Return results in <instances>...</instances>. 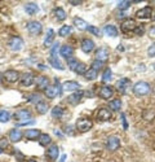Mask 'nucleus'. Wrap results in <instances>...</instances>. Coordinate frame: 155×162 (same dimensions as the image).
<instances>
[{
	"label": "nucleus",
	"instance_id": "obj_1",
	"mask_svg": "<svg viewBox=\"0 0 155 162\" xmlns=\"http://www.w3.org/2000/svg\"><path fill=\"white\" fill-rule=\"evenodd\" d=\"M132 91L137 97H142V96H146L151 92V86L147 82H143V80H140V82L135 83L132 86Z\"/></svg>",
	"mask_w": 155,
	"mask_h": 162
},
{
	"label": "nucleus",
	"instance_id": "obj_2",
	"mask_svg": "<svg viewBox=\"0 0 155 162\" xmlns=\"http://www.w3.org/2000/svg\"><path fill=\"white\" fill-rule=\"evenodd\" d=\"M62 86L59 84V80L57 78H54V86H49V87L44 91V94L48 99H56L57 96H61L62 94Z\"/></svg>",
	"mask_w": 155,
	"mask_h": 162
},
{
	"label": "nucleus",
	"instance_id": "obj_3",
	"mask_svg": "<svg viewBox=\"0 0 155 162\" xmlns=\"http://www.w3.org/2000/svg\"><path fill=\"white\" fill-rule=\"evenodd\" d=\"M31 112L26 108H22V109H18L17 112L14 113V120L17 121L18 123H25V122H29V120H31Z\"/></svg>",
	"mask_w": 155,
	"mask_h": 162
},
{
	"label": "nucleus",
	"instance_id": "obj_4",
	"mask_svg": "<svg viewBox=\"0 0 155 162\" xmlns=\"http://www.w3.org/2000/svg\"><path fill=\"white\" fill-rule=\"evenodd\" d=\"M105 147H106V149L109 152H115V150L120 147V138L116 136V135H110V136L106 139Z\"/></svg>",
	"mask_w": 155,
	"mask_h": 162
},
{
	"label": "nucleus",
	"instance_id": "obj_5",
	"mask_svg": "<svg viewBox=\"0 0 155 162\" xmlns=\"http://www.w3.org/2000/svg\"><path fill=\"white\" fill-rule=\"evenodd\" d=\"M26 29L30 35L36 36L43 31V25L39 22V21H29V22L26 24Z\"/></svg>",
	"mask_w": 155,
	"mask_h": 162
},
{
	"label": "nucleus",
	"instance_id": "obj_6",
	"mask_svg": "<svg viewBox=\"0 0 155 162\" xmlns=\"http://www.w3.org/2000/svg\"><path fill=\"white\" fill-rule=\"evenodd\" d=\"M137 28V24L135 20L132 18H125L121 21V25H120V30L124 32V34H129V32H133L135 29Z\"/></svg>",
	"mask_w": 155,
	"mask_h": 162
},
{
	"label": "nucleus",
	"instance_id": "obj_7",
	"mask_svg": "<svg viewBox=\"0 0 155 162\" xmlns=\"http://www.w3.org/2000/svg\"><path fill=\"white\" fill-rule=\"evenodd\" d=\"M131 86H132V83H131V80L128 78H121V79H119L118 82H116L115 88L121 95H125L127 92H128V90L131 88Z\"/></svg>",
	"mask_w": 155,
	"mask_h": 162
},
{
	"label": "nucleus",
	"instance_id": "obj_8",
	"mask_svg": "<svg viewBox=\"0 0 155 162\" xmlns=\"http://www.w3.org/2000/svg\"><path fill=\"white\" fill-rule=\"evenodd\" d=\"M8 47L13 52H20L23 48V39L21 36H12L8 42Z\"/></svg>",
	"mask_w": 155,
	"mask_h": 162
},
{
	"label": "nucleus",
	"instance_id": "obj_9",
	"mask_svg": "<svg viewBox=\"0 0 155 162\" xmlns=\"http://www.w3.org/2000/svg\"><path fill=\"white\" fill-rule=\"evenodd\" d=\"M93 127V122L89 118H79L76 121V130H79L80 132H87Z\"/></svg>",
	"mask_w": 155,
	"mask_h": 162
},
{
	"label": "nucleus",
	"instance_id": "obj_10",
	"mask_svg": "<svg viewBox=\"0 0 155 162\" xmlns=\"http://www.w3.org/2000/svg\"><path fill=\"white\" fill-rule=\"evenodd\" d=\"M3 77L8 83H16V82L20 80L21 75H20V73L17 72V70H7V72H4Z\"/></svg>",
	"mask_w": 155,
	"mask_h": 162
},
{
	"label": "nucleus",
	"instance_id": "obj_11",
	"mask_svg": "<svg viewBox=\"0 0 155 162\" xmlns=\"http://www.w3.org/2000/svg\"><path fill=\"white\" fill-rule=\"evenodd\" d=\"M98 96L103 100H109L114 96V87L111 86H102L98 91Z\"/></svg>",
	"mask_w": 155,
	"mask_h": 162
},
{
	"label": "nucleus",
	"instance_id": "obj_12",
	"mask_svg": "<svg viewBox=\"0 0 155 162\" xmlns=\"http://www.w3.org/2000/svg\"><path fill=\"white\" fill-rule=\"evenodd\" d=\"M20 82L23 87H30V86L35 82V75L32 74L31 72H27V73H23L21 75L20 78Z\"/></svg>",
	"mask_w": 155,
	"mask_h": 162
},
{
	"label": "nucleus",
	"instance_id": "obj_13",
	"mask_svg": "<svg viewBox=\"0 0 155 162\" xmlns=\"http://www.w3.org/2000/svg\"><path fill=\"white\" fill-rule=\"evenodd\" d=\"M96 118L98 121H101V122L110 121V120H111V110H110L109 108H101V109H98L97 114H96Z\"/></svg>",
	"mask_w": 155,
	"mask_h": 162
},
{
	"label": "nucleus",
	"instance_id": "obj_14",
	"mask_svg": "<svg viewBox=\"0 0 155 162\" xmlns=\"http://www.w3.org/2000/svg\"><path fill=\"white\" fill-rule=\"evenodd\" d=\"M80 48H81V51L84 52V53H91L96 48V44H95V42H93L92 39H88V38H85V39L81 40Z\"/></svg>",
	"mask_w": 155,
	"mask_h": 162
},
{
	"label": "nucleus",
	"instance_id": "obj_15",
	"mask_svg": "<svg viewBox=\"0 0 155 162\" xmlns=\"http://www.w3.org/2000/svg\"><path fill=\"white\" fill-rule=\"evenodd\" d=\"M109 55H110V52L106 47H101V48H98V50L96 51L95 53V60L97 61H101V62H105L109 58Z\"/></svg>",
	"mask_w": 155,
	"mask_h": 162
},
{
	"label": "nucleus",
	"instance_id": "obj_16",
	"mask_svg": "<svg viewBox=\"0 0 155 162\" xmlns=\"http://www.w3.org/2000/svg\"><path fill=\"white\" fill-rule=\"evenodd\" d=\"M49 87V78L45 75H40L36 78V88L40 91H45Z\"/></svg>",
	"mask_w": 155,
	"mask_h": 162
},
{
	"label": "nucleus",
	"instance_id": "obj_17",
	"mask_svg": "<svg viewBox=\"0 0 155 162\" xmlns=\"http://www.w3.org/2000/svg\"><path fill=\"white\" fill-rule=\"evenodd\" d=\"M58 154H59V148L57 147L56 144L51 145V147L47 149V152H45V156L49 160H52V161H56L58 158Z\"/></svg>",
	"mask_w": 155,
	"mask_h": 162
},
{
	"label": "nucleus",
	"instance_id": "obj_18",
	"mask_svg": "<svg viewBox=\"0 0 155 162\" xmlns=\"http://www.w3.org/2000/svg\"><path fill=\"white\" fill-rule=\"evenodd\" d=\"M83 96H84V92L83 91H75L74 94H71L69 97H67V102L71 105H76L78 102H80V100L83 99Z\"/></svg>",
	"mask_w": 155,
	"mask_h": 162
},
{
	"label": "nucleus",
	"instance_id": "obj_19",
	"mask_svg": "<svg viewBox=\"0 0 155 162\" xmlns=\"http://www.w3.org/2000/svg\"><path fill=\"white\" fill-rule=\"evenodd\" d=\"M74 48L71 47V46H69V44H65V46H62L59 48V55L62 56V57H65L66 60L67 58H70V57H73L74 56Z\"/></svg>",
	"mask_w": 155,
	"mask_h": 162
},
{
	"label": "nucleus",
	"instance_id": "obj_20",
	"mask_svg": "<svg viewBox=\"0 0 155 162\" xmlns=\"http://www.w3.org/2000/svg\"><path fill=\"white\" fill-rule=\"evenodd\" d=\"M153 14V9L150 7H143L140 10L136 12V17L137 18H142V20H146V18H150Z\"/></svg>",
	"mask_w": 155,
	"mask_h": 162
},
{
	"label": "nucleus",
	"instance_id": "obj_21",
	"mask_svg": "<svg viewBox=\"0 0 155 162\" xmlns=\"http://www.w3.org/2000/svg\"><path fill=\"white\" fill-rule=\"evenodd\" d=\"M22 136H23V134H22L18 128H13V130H10L9 131V142H12V143H18L22 140Z\"/></svg>",
	"mask_w": 155,
	"mask_h": 162
},
{
	"label": "nucleus",
	"instance_id": "obj_22",
	"mask_svg": "<svg viewBox=\"0 0 155 162\" xmlns=\"http://www.w3.org/2000/svg\"><path fill=\"white\" fill-rule=\"evenodd\" d=\"M62 90L63 91H73V92H75V91L80 90V84L78 82H75V80H67V82H65L62 84Z\"/></svg>",
	"mask_w": 155,
	"mask_h": 162
},
{
	"label": "nucleus",
	"instance_id": "obj_23",
	"mask_svg": "<svg viewBox=\"0 0 155 162\" xmlns=\"http://www.w3.org/2000/svg\"><path fill=\"white\" fill-rule=\"evenodd\" d=\"M40 130L38 128H30V130H26L25 131V138L27 140H38L39 136H40Z\"/></svg>",
	"mask_w": 155,
	"mask_h": 162
},
{
	"label": "nucleus",
	"instance_id": "obj_24",
	"mask_svg": "<svg viewBox=\"0 0 155 162\" xmlns=\"http://www.w3.org/2000/svg\"><path fill=\"white\" fill-rule=\"evenodd\" d=\"M25 12H26L27 14H30V16L36 14V13L39 12L38 4H36V3H32V2L26 3V4H25Z\"/></svg>",
	"mask_w": 155,
	"mask_h": 162
},
{
	"label": "nucleus",
	"instance_id": "obj_25",
	"mask_svg": "<svg viewBox=\"0 0 155 162\" xmlns=\"http://www.w3.org/2000/svg\"><path fill=\"white\" fill-rule=\"evenodd\" d=\"M53 16H54V18H56L58 22H62V21L66 20V17H67V14H66L65 12V9L63 8H54L53 10Z\"/></svg>",
	"mask_w": 155,
	"mask_h": 162
},
{
	"label": "nucleus",
	"instance_id": "obj_26",
	"mask_svg": "<svg viewBox=\"0 0 155 162\" xmlns=\"http://www.w3.org/2000/svg\"><path fill=\"white\" fill-rule=\"evenodd\" d=\"M103 32L106 34L107 36H110V38H115V36H118V29H116V26H114V25H106L103 28Z\"/></svg>",
	"mask_w": 155,
	"mask_h": 162
},
{
	"label": "nucleus",
	"instance_id": "obj_27",
	"mask_svg": "<svg viewBox=\"0 0 155 162\" xmlns=\"http://www.w3.org/2000/svg\"><path fill=\"white\" fill-rule=\"evenodd\" d=\"M73 25L75 26L76 29H79V30H81V31H84V30L88 29V24H87L83 18H79V17H75V18L73 20Z\"/></svg>",
	"mask_w": 155,
	"mask_h": 162
},
{
	"label": "nucleus",
	"instance_id": "obj_28",
	"mask_svg": "<svg viewBox=\"0 0 155 162\" xmlns=\"http://www.w3.org/2000/svg\"><path fill=\"white\" fill-rule=\"evenodd\" d=\"M71 32H73V26H69V25H63V26H61L59 30H58V35L61 38H66V36H69Z\"/></svg>",
	"mask_w": 155,
	"mask_h": 162
},
{
	"label": "nucleus",
	"instance_id": "obj_29",
	"mask_svg": "<svg viewBox=\"0 0 155 162\" xmlns=\"http://www.w3.org/2000/svg\"><path fill=\"white\" fill-rule=\"evenodd\" d=\"M38 140L41 147H47V145L52 143V138H51V135H48V134H40V136H39Z\"/></svg>",
	"mask_w": 155,
	"mask_h": 162
},
{
	"label": "nucleus",
	"instance_id": "obj_30",
	"mask_svg": "<svg viewBox=\"0 0 155 162\" xmlns=\"http://www.w3.org/2000/svg\"><path fill=\"white\" fill-rule=\"evenodd\" d=\"M48 61H49V64L52 65V68H54V69H58V70H63L65 69L62 66V64H61V61L58 60L57 56H49Z\"/></svg>",
	"mask_w": 155,
	"mask_h": 162
},
{
	"label": "nucleus",
	"instance_id": "obj_31",
	"mask_svg": "<svg viewBox=\"0 0 155 162\" xmlns=\"http://www.w3.org/2000/svg\"><path fill=\"white\" fill-rule=\"evenodd\" d=\"M26 100L29 101V102H31V104H39L40 101H43V97H41V95L40 94H36V92H34V94H30L29 96L26 97Z\"/></svg>",
	"mask_w": 155,
	"mask_h": 162
},
{
	"label": "nucleus",
	"instance_id": "obj_32",
	"mask_svg": "<svg viewBox=\"0 0 155 162\" xmlns=\"http://www.w3.org/2000/svg\"><path fill=\"white\" fill-rule=\"evenodd\" d=\"M53 42H54V31H53L52 29H48L47 36H45V39H44V46H45V47H49Z\"/></svg>",
	"mask_w": 155,
	"mask_h": 162
},
{
	"label": "nucleus",
	"instance_id": "obj_33",
	"mask_svg": "<svg viewBox=\"0 0 155 162\" xmlns=\"http://www.w3.org/2000/svg\"><path fill=\"white\" fill-rule=\"evenodd\" d=\"M36 106V112L39 113V114H47V112H48V109H49V106H48V104L47 102H44V101H40L39 104H36L35 105Z\"/></svg>",
	"mask_w": 155,
	"mask_h": 162
},
{
	"label": "nucleus",
	"instance_id": "obj_34",
	"mask_svg": "<svg viewBox=\"0 0 155 162\" xmlns=\"http://www.w3.org/2000/svg\"><path fill=\"white\" fill-rule=\"evenodd\" d=\"M51 114H52L53 118H57V120H59V118L63 116V109H62V106L56 105V106H54L53 109L51 110Z\"/></svg>",
	"mask_w": 155,
	"mask_h": 162
},
{
	"label": "nucleus",
	"instance_id": "obj_35",
	"mask_svg": "<svg viewBox=\"0 0 155 162\" xmlns=\"http://www.w3.org/2000/svg\"><path fill=\"white\" fill-rule=\"evenodd\" d=\"M142 118L143 120H146V121H154L155 120V110L153 109H146V110H143L142 113Z\"/></svg>",
	"mask_w": 155,
	"mask_h": 162
},
{
	"label": "nucleus",
	"instance_id": "obj_36",
	"mask_svg": "<svg viewBox=\"0 0 155 162\" xmlns=\"http://www.w3.org/2000/svg\"><path fill=\"white\" fill-rule=\"evenodd\" d=\"M109 108H110V110H119L121 108V100L114 99L111 101H109Z\"/></svg>",
	"mask_w": 155,
	"mask_h": 162
},
{
	"label": "nucleus",
	"instance_id": "obj_37",
	"mask_svg": "<svg viewBox=\"0 0 155 162\" xmlns=\"http://www.w3.org/2000/svg\"><path fill=\"white\" fill-rule=\"evenodd\" d=\"M111 77H113V72H111V69L110 68H106L103 70V73H102V82H109V80H111Z\"/></svg>",
	"mask_w": 155,
	"mask_h": 162
},
{
	"label": "nucleus",
	"instance_id": "obj_38",
	"mask_svg": "<svg viewBox=\"0 0 155 162\" xmlns=\"http://www.w3.org/2000/svg\"><path fill=\"white\" fill-rule=\"evenodd\" d=\"M97 75H98V73L97 72H95L93 69H88L87 72H85V74H84V77H85V79L87 80H93V79H96L97 78Z\"/></svg>",
	"mask_w": 155,
	"mask_h": 162
},
{
	"label": "nucleus",
	"instance_id": "obj_39",
	"mask_svg": "<svg viewBox=\"0 0 155 162\" xmlns=\"http://www.w3.org/2000/svg\"><path fill=\"white\" fill-rule=\"evenodd\" d=\"M87 70H88L87 65L83 64V62H79V64H78V66H76V69H75V73L79 74V75H84Z\"/></svg>",
	"mask_w": 155,
	"mask_h": 162
},
{
	"label": "nucleus",
	"instance_id": "obj_40",
	"mask_svg": "<svg viewBox=\"0 0 155 162\" xmlns=\"http://www.w3.org/2000/svg\"><path fill=\"white\" fill-rule=\"evenodd\" d=\"M87 30H88V32H91V34H93L95 36H101L102 35V31L98 28H96V26H93V25H88Z\"/></svg>",
	"mask_w": 155,
	"mask_h": 162
},
{
	"label": "nucleus",
	"instance_id": "obj_41",
	"mask_svg": "<svg viewBox=\"0 0 155 162\" xmlns=\"http://www.w3.org/2000/svg\"><path fill=\"white\" fill-rule=\"evenodd\" d=\"M10 120V114L7 110H0V122L2 123H7Z\"/></svg>",
	"mask_w": 155,
	"mask_h": 162
},
{
	"label": "nucleus",
	"instance_id": "obj_42",
	"mask_svg": "<svg viewBox=\"0 0 155 162\" xmlns=\"http://www.w3.org/2000/svg\"><path fill=\"white\" fill-rule=\"evenodd\" d=\"M78 64H79L78 58H75V57L67 58V66H69L71 70H74V72H75V69H76V66H78Z\"/></svg>",
	"mask_w": 155,
	"mask_h": 162
},
{
	"label": "nucleus",
	"instance_id": "obj_43",
	"mask_svg": "<svg viewBox=\"0 0 155 162\" xmlns=\"http://www.w3.org/2000/svg\"><path fill=\"white\" fill-rule=\"evenodd\" d=\"M102 68H103V62H101V61L95 60V61L91 64V69H93V70H95V72H97V73H98Z\"/></svg>",
	"mask_w": 155,
	"mask_h": 162
},
{
	"label": "nucleus",
	"instance_id": "obj_44",
	"mask_svg": "<svg viewBox=\"0 0 155 162\" xmlns=\"http://www.w3.org/2000/svg\"><path fill=\"white\" fill-rule=\"evenodd\" d=\"M131 2H128V0H124V2H119L118 3V8L119 10H125V9H128L131 7Z\"/></svg>",
	"mask_w": 155,
	"mask_h": 162
},
{
	"label": "nucleus",
	"instance_id": "obj_45",
	"mask_svg": "<svg viewBox=\"0 0 155 162\" xmlns=\"http://www.w3.org/2000/svg\"><path fill=\"white\" fill-rule=\"evenodd\" d=\"M8 144H9V139H7V138L0 139V153L3 152V149H5L8 147Z\"/></svg>",
	"mask_w": 155,
	"mask_h": 162
},
{
	"label": "nucleus",
	"instance_id": "obj_46",
	"mask_svg": "<svg viewBox=\"0 0 155 162\" xmlns=\"http://www.w3.org/2000/svg\"><path fill=\"white\" fill-rule=\"evenodd\" d=\"M143 32H145V29H143V26H142V25H140V26H137V28L135 29L133 34H135L136 36H142V35H143Z\"/></svg>",
	"mask_w": 155,
	"mask_h": 162
},
{
	"label": "nucleus",
	"instance_id": "obj_47",
	"mask_svg": "<svg viewBox=\"0 0 155 162\" xmlns=\"http://www.w3.org/2000/svg\"><path fill=\"white\" fill-rule=\"evenodd\" d=\"M58 47H59V43L58 42L57 43H53V46L51 48V56H56V53L58 51Z\"/></svg>",
	"mask_w": 155,
	"mask_h": 162
},
{
	"label": "nucleus",
	"instance_id": "obj_48",
	"mask_svg": "<svg viewBox=\"0 0 155 162\" xmlns=\"http://www.w3.org/2000/svg\"><path fill=\"white\" fill-rule=\"evenodd\" d=\"M147 55H149V57H155V43H153V44L149 47Z\"/></svg>",
	"mask_w": 155,
	"mask_h": 162
},
{
	"label": "nucleus",
	"instance_id": "obj_49",
	"mask_svg": "<svg viewBox=\"0 0 155 162\" xmlns=\"http://www.w3.org/2000/svg\"><path fill=\"white\" fill-rule=\"evenodd\" d=\"M14 156L17 157V160L20 161V162H22L23 161V154H22L21 152H20V149H16V153H14Z\"/></svg>",
	"mask_w": 155,
	"mask_h": 162
},
{
	"label": "nucleus",
	"instance_id": "obj_50",
	"mask_svg": "<svg viewBox=\"0 0 155 162\" xmlns=\"http://www.w3.org/2000/svg\"><path fill=\"white\" fill-rule=\"evenodd\" d=\"M121 122H123V127H124V130H128V123H127V120H125V114L124 113H121Z\"/></svg>",
	"mask_w": 155,
	"mask_h": 162
},
{
	"label": "nucleus",
	"instance_id": "obj_51",
	"mask_svg": "<svg viewBox=\"0 0 155 162\" xmlns=\"http://www.w3.org/2000/svg\"><path fill=\"white\" fill-rule=\"evenodd\" d=\"M69 4H71V5H80V4H83V2H81V0H69Z\"/></svg>",
	"mask_w": 155,
	"mask_h": 162
},
{
	"label": "nucleus",
	"instance_id": "obj_52",
	"mask_svg": "<svg viewBox=\"0 0 155 162\" xmlns=\"http://www.w3.org/2000/svg\"><path fill=\"white\" fill-rule=\"evenodd\" d=\"M38 66H39V69H40V70H45L47 69V66H45V65H43V64H39Z\"/></svg>",
	"mask_w": 155,
	"mask_h": 162
},
{
	"label": "nucleus",
	"instance_id": "obj_53",
	"mask_svg": "<svg viewBox=\"0 0 155 162\" xmlns=\"http://www.w3.org/2000/svg\"><path fill=\"white\" fill-rule=\"evenodd\" d=\"M65 160H66V154H63V156H62V157H61L59 162H65Z\"/></svg>",
	"mask_w": 155,
	"mask_h": 162
},
{
	"label": "nucleus",
	"instance_id": "obj_54",
	"mask_svg": "<svg viewBox=\"0 0 155 162\" xmlns=\"http://www.w3.org/2000/svg\"><path fill=\"white\" fill-rule=\"evenodd\" d=\"M118 51H123V46H118Z\"/></svg>",
	"mask_w": 155,
	"mask_h": 162
},
{
	"label": "nucleus",
	"instance_id": "obj_55",
	"mask_svg": "<svg viewBox=\"0 0 155 162\" xmlns=\"http://www.w3.org/2000/svg\"><path fill=\"white\" fill-rule=\"evenodd\" d=\"M151 91H153V92L155 94V84H154V86H153V87H151Z\"/></svg>",
	"mask_w": 155,
	"mask_h": 162
},
{
	"label": "nucleus",
	"instance_id": "obj_56",
	"mask_svg": "<svg viewBox=\"0 0 155 162\" xmlns=\"http://www.w3.org/2000/svg\"><path fill=\"white\" fill-rule=\"evenodd\" d=\"M27 162H38V161H35V160H29Z\"/></svg>",
	"mask_w": 155,
	"mask_h": 162
}]
</instances>
